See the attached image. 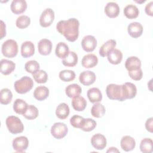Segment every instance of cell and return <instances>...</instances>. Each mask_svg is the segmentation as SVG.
Masks as SVG:
<instances>
[{
    "mask_svg": "<svg viewBox=\"0 0 153 153\" xmlns=\"http://www.w3.org/2000/svg\"><path fill=\"white\" fill-rule=\"evenodd\" d=\"M79 22L75 18H70L67 20H60L56 25L57 30L64 35L70 41H75L79 36Z\"/></svg>",
    "mask_w": 153,
    "mask_h": 153,
    "instance_id": "obj_1",
    "label": "cell"
},
{
    "mask_svg": "<svg viewBox=\"0 0 153 153\" xmlns=\"http://www.w3.org/2000/svg\"><path fill=\"white\" fill-rule=\"evenodd\" d=\"M33 86L32 79L27 76H24L15 81L14 87L16 91L19 94H25L29 91Z\"/></svg>",
    "mask_w": 153,
    "mask_h": 153,
    "instance_id": "obj_2",
    "label": "cell"
},
{
    "mask_svg": "<svg viewBox=\"0 0 153 153\" xmlns=\"http://www.w3.org/2000/svg\"><path fill=\"white\" fill-rule=\"evenodd\" d=\"M5 123L8 131L12 134L20 133L24 130V126L17 117L8 116L6 119Z\"/></svg>",
    "mask_w": 153,
    "mask_h": 153,
    "instance_id": "obj_3",
    "label": "cell"
},
{
    "mask_svg": "<svg viewBox=\"0 0 153 153\" xmlns=\"http://www.w3.org/2000/svg\"><path fill=\"white\" fill-rule=\"evenodd\" d=\"M1 51L5 57L8 58L14 57L18 53L17 42L13 39H7L2 44Z\"/></svg>",
    "mask_w": 153,
    "mask_h": 153,
    "instance_id": "obj_4",
    "label": "cell"
},
{
    "mask_svg": "<svg viewBox=\"0 0 153 153\" xmlns=\"http://www.w3.org/2000/svg\"><path fill=\"white\" fill-rule=\"evenodd\" d=\"M106 93L108 97L111 100H118L121 102L122 88L121 85L110 84L106 88Z\"/></svg>",
    "mask_w": 153,
    "mask_h": 153,
    "instance_id": "obj_5",
    "label": "cell"
},
{
    "mask_svg": "<svg viewBox=\"0 0 153 153\" xmlns=\"http://www.w3.org/2000/svg\"><path fill=\"white\" fill-rule=\"evenodd\" d=\"M122 88V99L121 102L126 99L134 98L137 93V88L136 85L130 82H126L121 85Z\"/></svg>",
    "mask_w": 153,
    "mask_h": 153,
    "instance_id": "obj_6",
    "label": "cell"
},
{
    "mask_svg": "<svg viewBox=\"0 0 153 153\" xmlns=\"http://www.w3.org/2000/svg\"><path fill=\"white\" fill-rule=\"evenodd\" d=\"M68 129L67 126L63 123H55L51 128V134L56 139H60L67 134Z\"/></svg>",
    "mask_w": 153,
    "mask_h": 153,
    "instance_id": "obj_7",
    "label": "cell"
},
{
    "mask_svg": "<svg viewBox=\"0 0 153 153\" xmlns=\"http://www.w3.org/2000/svg\"><path fill=\"white\" fill-rule=\"evenodd\" d=\"M54 19V12L50 8H45L39 17L40 25L43 27L50 26Z\"/></svg>",
    "mask_w": 153,
    "mask_h": 153,
    "instance_id": "obj_8",
    "label": "cell"
},
{
    "mask_svg": "<svg viewBox=\"0 0 153 153\" xmlns=\"http://www.w3.org/2000/svg\"><path fill=\"white\" fill-rule=\"evenodd\" d=\"M12 145L16 152H24L29 146V140L26 136H19L13 139Z\"/></svg>",
    "mask_w": 153,
    "mask_h": 153,
    "instance_id": "obj_9",
    "label": "cell"
},
{
    "mask_svg": "<svg viewBox=\"0 0 153 153\" xmlns=\"http://www.w3.org/2000/svg\"><path fill=\"white\" fill-rule=\"evenodd\" d=\"M81 47L85 51L91 52L97 47V40L94 36H85L81 41Z\"/></svg>",
    "mask_w": 153,
    "mask_h": 153,
    "instance_id": "obj_10",
    "label": "cell"
},
{
    "mask_svg": "<svg viewBox=\"0 0 153 153\" xmlns=\"http://www.w3.org/2000/svg\"><path fill=\"white\" fill-rule=\"evenodd\" d=\"M91 143L95 149L102 150L106 146V139L104 135L100 133H97L91 137Z\"/></svg>",
    "mask_w": 153,
    "mask_h": 153,
    "instance_id": "obj_11",
    "label": "cell"
},
{
    "mask_svg": "<svg viewBox=\"0 0 153 153\" xmlns=\"http://www.w3.org/2000/svg\"><path fill=\"white\" fill-rule=\"evenodd\" d=\"M95 74L90 71L82 72L79 76V82L84 85H90L93 84L96 81Z\"/></svg>",
    "mask_w": 153,
    "mask_h": 153,
    "instance_id": "obj_12",
    "label": "cell"
},
{
    "mask_svg": "<svg viewBox=\"0 0 153 153\" xmlns=\"http://www.w3.org/2000/svg\"><path fill=\"white\" fill-rule=\"evenodd\" d=\"M142 25L137 22H134L130 23L127 26V32L128 34L134 38H137L140 36L143 33Z\"/></svg>",
    "mask_w": 153,
    "mask_h": 153,
    "instance_id": "obj_13",
    "label": "cell"
},
{
    "mask_svg": "<svg viewBox=\"0 0 153 153\" xmlns=\"http://www.w3.org/2000/svg\"><path fill=\"white\" fill-rule=\"evenodd\" d=\"M104 11L105 14L110 18L117 17L120 11L119 5L115 2H109L105 7Z\"/></svg>",
    "mask_w": 153,
    "mask_h": 153,
    "instance_id": "obj_14",
    "label": "cell"
},
{
    "mask_svg": "<svg viewBox=\"0 0 153 153\" xmlns=\"http://www.w3.org/2000/svg\"><path fill=\"white\" fill-rule=\"evenodd\" d=\"M52 42L48 39H42L38 44V49L39 53L44 56L50 54L52 50Z\"/></svg>",
    "mask_w": 153,
    "mask_h": 153,
    "instance_id": "obj_15",
    "label": "cell"
},
{
    "mask_svg": "<svg viewBox=\"0 0 153 153\" xmlns=\"http://www.w3.org/2000/svg\"><path fill=\"white\" fill-rule=\"evenodd\" d=\"M11 10L15 14L24 13L27 8V3L25 0H13L11 4Z\"/></svg>",
    "mask_w": 153,
    "mask_h": 153,
    "instance_id": "obj_16",
    "label": "cell"
},
{
    "mask_svg": "<svg viewBox=\"0 0 153 153\" xmlns=\"http://www.w3.org/2000/svg\"><path fill=\"white\" fill-rule=\"evenodd\" d=\"M35 53V45L31 41H26L21 45V54L25 58H28Z\"/></svg>",
    "mask_w": 153,
    "mask_h": 153,
    "instance_id": "obj_17",
    "label": "cell"
},
{
    "mask_svg": "<svg viewBox=\"0 0 153 153\" xmlns=\"http://www.w3.org/2000/svg\"><path fill=\"white\" fill-rule=\"evenodd\" d=\"M125 67L128 72L137 70L141 67V61L136 56L129 57L126 60Z\"/></svg>",
    "mask_w": 153,
    "mask_h": 153,
    "instance_id": "obj_18",
    "label": "cell"
},
{
    "mask_svg": "<svg viewBox=\"0 0 153 153\" xmlns=\"http://www.w3.org/2000/svg\"><path fill=\"white\" fill-rule=\"evenodd\" d=\"M98 63V58L94 54H88L85 55L82 59L81 64L85 68H94Z\"/></svg>",
    "mask_w": 153,
    "mask_h": 153,
    "instance_id": "obj_19",
    "label": "cell"
},
{
    "mask_svg": "<svg viewBox=\"0 0 153 153\" xmlns=\"http://www.w3.org/2000/svg\"><path fill=\"white\" fill-rule=\"evenodd\" d=\"M120 145L123 150L128 152L132 151L135 148L136 141L130 136H124L121 139Z\"/></svg>",
    "mask_w": 153,
    "mask_h": 153,
    "instance_id": "obj_20",
    "label": "cell"
},
{
    "mask_svg": "<svg viewBox=\"0 0 153 153\" xmlns=\"http://www.w3.org/2000/svg\"><path fill=\"white\" fill-rule=\"evenodd\" d=\"M16 68V64L11 60L2 59L1 60V73L5 75L11 74Z\"/></svg>",
    "mask_w": 153,
    "mask_h": 153,
    "instance_id": "obj_21",
    "label": "cell"
},
{
    "mask_svg": "<svg viewBox=\"0 0 153 153\" xmlns=\"http://www.w3.org/2000/svg\"><path fill=\"white\" fill-rule=\"evenodd\" d=\"M87 97L90 102L95 103L100 102L102 99V94L100 90L96 87H93L88 90Z\"/></svg>",
    "mask_w": 153,
    "mask_h": 153,
    "instance_id": "obj_22",
    "label": "cell"
},
{
    "mask_svg": "<svg viewBox=\"0 0 153 153\" xmlns=\"http://www.w3.org/2000/svg\"><path fill=\"white\" fill-rule=\"evenodd\" d=\"M107 57L110 63L118 65L121 63L123 59V53L120 50L114 48L107 54Z\"/></svg>",
    "mask_w": 153,
    "mask_h": 153,
    "instance_id": "obj_23",
    "label": "cell"
},
{
    "mask_svg": "<svg viewBox=\"0 0 153 153\" xmlns=\"http://www.w3.org/2000/svg\"><path fill=\"white\" fill-rule=\"evenodd\" d=\"M117 42L114 39H109L105 42L99 49V54L102 57L107 56V54L115 48Z\"/></svg>",
    "mask_w": 153,
    "mask_h": 153,
    "instance_id": "obj_24",
    "label": "cell"
},
{
    "mask_svg": "<svg viewBox=\"0 0 153 153\" xmlns=\"http://www.w3.org/2000/svg\"><path fill=\"white\" fill-rule=\"evenodd\" d=\"M55 53L57 57L62 59H65L69 53V48L68 45L63 42H59L56 45Z\"/></svg>",
    "mask_w": 153,
    "mask_h": 153,
    "instance_id": "obj_25",
    "label": "cell"
},
{
    "mask_svg": "<svg viewBox=\"0 0 153 153\" xmlns=\"http://www.w3.org/2000/svg\"><path fill=\"white\" fill-rule=\"evenodd\" d=\"M48 96H49V89L45 86H43V85L38 86L33 91L34 97L39 101H42L45 100L48 97Z\"/></svg>",
    "mask_w": 153,
    "mask_h": 153,
    "instance_id": "obj_26",
    "label": "cell"
},
{
    "mask_svg": "<svg viewBox=\"0 0 153 153\" xmlns=\"http://www.w3.org/2000/svg\"><path fill=\"white\" fill-rule=\"evenodd\" d=\"M72 106L75 111H82L86 108L87 101L84 97L79 95L73 97L72 100Z\"/></svg>",
    "mask_w": 153,
    "mask_h": 153,
    "instance_id": "obj_27",
    "label": "cell"
},
{
    "mask_svg": "<svg viewBox=\"0 0 153 153\" xmlns=\"http://www.w3.org/2000/svg\"><path fill=\"white\" fill-rule=\"evenodd\" d=\"M123 12L124 16L129 19H133L137 17L139 14L138 8L133 4H128L126 5L124 8Z\"/></svg>",
    "mask_w": 153,
    "mask_h": 153,
    "instance_id": "obj_28",
    "label": "cell"
},
{
    "mask_svg": "<svg viewBox=\"0 0 153 153\" xmlns=\"http://www.w3.org/2000/svg\"><path fill=\"white\" fill-rule=\"evenodd\" d=\"M69 112L70 109L68 105L65 103H61L56 108V115L59 119L64 120L69 116Z\"/></svg>",
    "mask_w": 153,
    "mask_h": 153,
    "instance_id": "obj_29",
    "label": "cell"
},
{
    "mask_svg": "<svg viewBox=\"0 0 153 153\" xmlns=\"http://www.w3.org/2000/svg\"><path fill=\"white\" fill-rule=\"evenodd\" d=\"M82 92L81 87L77 84H71L65 88L66 94L71 98L79 96Z\"/></svg>",
    "mask_w": 153,
    "mask_h": 153,
    "instance_id": "obj_30",
    "label": "cell"
},
{
    "mask_svg": "<svg viewBox=\"0 0 153 153\" xmlns=\"http://www.w3.org/2000/svg\"><path fill=\"white\" fill-rule=\"evenodd\" d=\"M28 107L27 103L21 99H17L13 103V109L18 114L23 115Z\"/></svg>",
    "mask_w": 153,
    "mask_h": 153,
    "instance_id": "obj_31",
    "label": "cell"
},
{
    "mask_svg": "<svg viewBox=\"0 0 153 153\" xmlns=\"http://www.w3.org/2000/svg\"><path fill=\"white\" fill-rule=\"evenodd\" d=\"M78 55L74 51H69V54L62 60V63L67 67H74L78 62Z\"/></svg>",
    "mask_w": 153,
    "mask_h": 153,
    "instance_id": "obj_32",
    "label": "cell"
},
{
    "mask_svg": "<svg viewBox=\"0 0 153 153\" xmlns=\"http://www.w3.org/2000/svg\"><path fill=\"white\" fill-rule=\"evenodd\" d=\"M106 110L105 106L99 103H95L91 109V114L92 116L96 118H100L105 114Z\"/></svg>",
    "mask_w": 153,
    "mask_h": 153,
    "instance_id": "obj_33",
    "label": "cell"
},
{
    "mask_svg": "<svg viewBox=\"0 0 153 153\" xmlns=\"http://www.w3.org/2000/svg\"><path fill=\"white\" fill-rule=\"evenodd\" d=\"M153 142L150 138H144L140 143V149L143 153H151L153 151Z\"/></svg>",
    "mask_w": 153,
    "mask_h": 153,
    "instance_id": "obj_34",
    "label": "cell"
},
{
    "mask_svg": "<svg viewBox=\"0 0 153 153\" xmlns=\"http://www.w3.org/2000/svg\"><path fill=\"white\" fill-rule=\"evenodd\" d=\"M13 94L10 90L5 88L1 90V99L0 102L2 105H7L11 102Z\"/></svg>",
    "mask_w": 153,
    "mask_h": 153,
    "instance_id": "obj_35",
    "label": "cell"
},
{
    "mask_svg": "<svg viewBox=\"0 0 153 153\" xmlns=\"http://www.w3.org/2000/svg\"><path fill=\"white\" fill-rule=\"evenodd\" d=\"M59 78L65 82H69L73 81L75 78V73L71 70L61 71L59 74Z\"/></svg>",
    "mask_w": 153,
    "mask_h": 153,
    "instance_id": "obj_36",
    "label": "cell"
},
{
    "mask_svg": "<svg viewBox=\"0 0 153 153\" xmlns=\"http://www.w3.org/2000/svg\"><path fill=\"white\" fill-rule=\"evenodd\" d=\"M40 66L38 62L35 60H32L27 62L25 65V70L32 74H35L39 71Z\"/></svg>",
    "mask_w": 153,
    "mask_h": 153,
    "instance_id": "obj_37",
    "label": "cell"
},
{
    "mask_svg": "<svg viewBox=\"0 0 153 153\" xmlns=\"http://www.w3.org/2000/svg\"><path fill=\"white\" fill-rule=\"evenodd\" d=\"M38 108L32 105H28L26 112L23 115L26 119L29 120H32L35 119L38 116Z\"/></svg>",
    "mask_w": 153,
    "mask_h": 153,
    "instance_id": "obj_38",
    "label": "cell"
},
{
    "mask_svg": "<svg viewBox=\"0 0 153 153\" xmlns=\"http://www.w3.org/2000/svg\"><path fill=\"white\" fill-rule=\"evenodd\" d=\"M30 23V19L29 16L26 15H22L17 17L16 25L19 29L26 28Z\"/></svg>",
    "mask_w": 153,
    "mask_h": 153,
    "instance_id": "obj_39",
    "label": "cell"
},
{
    "mask_svg": "<svg viewBox=\"0 0 153 153\" xmlns=\"http://www.w3.org/2000/svg\"><path fill=\"white\" fill-rule=\"evenodd\" d=\"M34 80L39 84H44L47 81L48 75L44 70H39L35 74H32Z\"/></svg>",
    "mask_w": 153,
    "mask_h": 153,
    "instance_id": "obj_40",
    "label": "cell"
},
{
    "mask_svg": "<svg viewBox=\"0 0 153 153\" xmlns=\"http://www.w3.org/2000/svg\"><path fill=\"white\" fill-rule=\"evenodd\" d=\"M96 126V122L93 119L85 118L81 129L84 131H90L94 130Z\"/></svg>",
    "mask_w": 153,
    "mask_h": 153,
    "instance_id": "obj_41",
    "label": "cell"
},
{
    "mask_svg": "<svg viewBox=\"0 0 153 153\" xmlns=\"http://www.w3.org/2000/svg\"><path fill=\"white\" fill-rule=\"evenodd\" d=\"M84 119L85 118H84L81 116H79L78 115H74L71 118L70 123L74 127L81 129L84 123Z\"/></svg>",
    "mask_w": 153,
    "mask_h": 153,
    "instance_id": "obj_42",
    "label": "cell"
},
{
    "mask_svg": "<svg viewBox=\"0 0 153 153\" xmlns=\"http://www.w3.org/2000/svg\"><path fill=\"white\" fill-rule=\"evenodd\" d=\"M128 74L129 76L132 79H133L134 81L140 80L142 78V76H143V72H142V70L141 69V68H140L137 70L130 71V72H128Z\"/></svg>",
    "mask_w": 153,
    "mask_h": 153,
    "instance_id": "obj_43",
    "label": "cell"
},
{
    "mask_svg": "<svg viewBox=\"0 0 153 153\" xmlns=\"http://www.w3.org/2000/svg\"><path fill=\"white\" fill-rule=\"evenodd\" d=\"M153 118L151 117L148 118L145 123V128L147 131L152 133L153 130Z\"/></svg>",
    "mask_w": 153,
    "mask_h": 153,
    "instance_id": "obj_44",
    "label": "cell"
},
{
    "mask_svg": "<svg viewBox=\"0 0 153 153\" xmlns=\"http://www.w3.org/2000/svg\"><path fill=\"white\" fill-rule=\"evenodd\" d=\"M152 7H153V2L151 1L149 3H148L145 8V13L147 15H149L150 16H152Z\"/></svg>",
    "mask_w": 153,
    "mask_h": 153,
    "instance_id": "obj_45",
    "label": "cell"
},
{
    "mask_svg": "<svg viewBox=\"0 0 153 153\" xmlns=\"http://www.w3.org/2000/svg\"><path fill=\"white\" fill-rule=\"evenodd\" d=\"M5 25L4 24L2 20L1 21V39H2L6 35V30H5Z\"/></svg>",
    "mask_w": 153,
    "mask_h": 153,
    "instance_id": "obj_46",
    "label": "cell"
},
{
    "mask_svg": "<svg viewBox=\"0 0 153 153\" xmlns=\"http://www.w3.org/2000/svg\"><path fill=\"white\" fill-rule=\"evenodd\" d=\"M107 152H119L120 151L117 149V148H115V147H111L109 148V149L106 151Z\"/></svg>",
    "mask_w": 153,
    "mask_h": 153,
    "instance_id": "obj_47",
    "label": "cell"
}]
</instances>
